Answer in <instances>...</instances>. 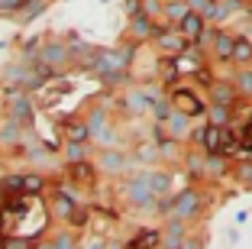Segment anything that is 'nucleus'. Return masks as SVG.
<instances>
[{
  "mask_svg": "<svg viewBox=\"0 0 252 249\" xmlns=\"http://www.w3.org/2000/svg\"><path fill=\"white\" fill-rule=\"evenodd\" d=\"M217 101H220V104H230L233 101V91L230 88H217Z\"/></svg>",
  "mask_w": 252,
  "mask_h": 249,
  "instance_id": "nucleus-7",
  "label": "nucleus"
},
{
  "mask_svg": "<svg viewBox=\"0 0 252 249\" xmlns=\"http://www.w3.org/2000/svg\"><path fill=\"white\" fill-rule=\"evenodd\" d=\"M200 136H204V146H207L210 152H220V149H223V130H220L217 123L207 126V130L200 133Z\"/></svg>",
  "mask_w": 252,
  "mask_h": 249,
  "instance_id": "nucleus-2",
  "label": "nucleus"
},
{
  "mask_svg": "<svg viewBox=\"0 0 252 249\" xmlns=\"http://www.w3.org/2000/svg\"><path fill=\"white\" fill-rule=\"evenodd\" d=\"M181 30H185V36L197 39L200 33H204V20H200L197 13H185V16H181Z\"/></svg>",
  "mask_w": 252,
  "mask_h": 249,
  "instance_id": "nucleus-3",
  "label": "nucleus"
},
{
  "mask_svg": "<svg viewBox=\"0 0 252 249\" xmlns=\"http://www.w3.org/2000/svg\"><path fill=\"white\" fill-rule=\"evenodd\" d=\"M233 59L236 62H252V45L246 42V39H239V42L233 45Z\"/></svg>",
  "mask_w": 252,
  "mask_h": 249,
  "instance_id": "nucleus-5",
  "label": "nucleus"
},
{
  "mask_svg": "<svg viewBox=\"0 0 252 249\" xmlns=\"http://www.w3.org/2000/svg\"><path fill=\"white\" fill-rule=\"evenodd\" d=\"M214 110H217V113H214V123L220 126V123H223V117H226V110H223V107H214Z\"/></svg>",
  "mask_w": 252,
  "mask_h": 249,
  "instance_id": "nucleus-9",
  "label": "nucleus"
},
{
  "mask_svg": "<svg viewBox=\"0 0 252 249\" xmlns=\"http://www.w3.org/2000/svg\"><path fill=\"white\" fill-rule=\"evenodd\" d=\"M197 204H200L197 194H194V191H185V194L175 201V213H178V217H191V213L197 211Z\"/></svg>",
  "mask_w": 252,
  "mask_h": 249,
  "instance_id": "nucleus-1",
  "label": "nucleus"
},
{
  "mask_svg": "<svg viewBox=\"0 0 252 249\" xmlns=\"http://www.w3.org/2000/svg\"><path fill=\"white\" fill-rule=\"evenodd\" d=\"M233 45H236V42H230V39H220V42H217V52H220V55H230V59H233Z\"/></svg>",
  "mask_w": 252,
  "mask_h": 249,
  "instance_id": "nucleus-6",
  "label": "nucleus"
},
{
  "mask_svg": "<svg viewBox=\"0 0 252 249\" xmlns=\"http://www.w3.org/2000/svg\"><path fill=\"white\" fill-rule=\"evenodd\" d=\"M243 146H246V149H252V123L243 130Z\"/></svg>",
  "mask_w": 252,
  "mask_h": 249,
  "instance_id": "nucleus-8",
  "label": "nucleus"
},
{
  "mask_svg": "<svg viewBox=\"0 0 252 249\" xmlns=\"http://www.w3.org/2000/svg\"><path fill=\"white\" fill-rule=\"evenodd\" d=\"M175 101H178V107H185V113H200L197 97L188 94V91H178V94H175Z\"/></svg>",
  "mask_w": 252,
  "mask_h": 249,
  "instance_id": "nucleus-4",
  "label": "nucleus"
},
{
  "mask_svg": "<svg viewBox=\"0 0 252 249\" xmlns=\"http://www.w3.org/2000/svg\"><path fill=\"white\" fill-rule=\"evenodd\" d=\"M239 81H243V91H252V74H243Z\"/></svg>",
  "mask_w": 252,
  "mask_h": 249,
  "instance_id": "nucleus-10",
  "label": "nucleus"
}]
</instances>
